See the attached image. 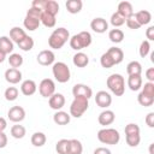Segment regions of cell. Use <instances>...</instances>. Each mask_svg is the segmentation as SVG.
Instances as JSON below:
<instances>
[{"mask_svg": "<svg viewBox=\"0 0 154 154\" xmlns=\"http://www.w3.org/2000/svg\"><path fill=\"white\" fill-rule=\"evenodd\" d=\"M45 4H46V0H34L31 2V7H35V8H38L43 12V8H45Z\"/></svg>", "mask_w": 154, "mask_h": 154, "instance_id": "bcb514c9", "label": "cell"}, {"mask_svg": "<svg viewBox=\"0 0 154 154\" xmlns=\"http://www.w3.org/2000/svg\"><path fill=\"white\" fill-rule=\"evenodd\" d=\"M90 29L97 34H103L108 30V23L102 17H96L90 22Z\"/></svg>", "mask_w": 154, "mask_h": 154, "instance_id": "7c38bea8", "label": "cell"}, {"mask_svg": "<svg viewBox=\"0 0 154 154\" xmlns=\"http://www.w3.org/2000/svg\"><path fill=\"white\" fill-rule=\"evenodd\" d=\"M142 85H143V82H142L141 76H129L128 77V87L130 88V90L137 91L142 88Z\"/></svg>", "mask_w": 154, "mask_h": 154, "instance_id": "83f0119b", "label": "cell"}, {"mask_svg": "<svg viewBox=\"0 0 154 154\" xmlns=\"http://www.w3.org/2000/svg\"><path fill=\"white\" fill-rule=\"evenodd\" d=\"M153 146H154V143H150V146H149V153L150 154H154L153 153Z\"/></svg>", "mask_w": 154, "mask_h": 154, "instance_id": "11a10c76", "label": "cell"}, {"mask_svg": "<svg viewBox=\"0 0 154 154\" xmlns=\"http://www.w3.org/2000/svg\"><path fill=\"white\" fill-rule=\"evenodd\" d=\"M97 140L103 144L114 146L120 141V134L113 128H103L97 131Z\"/></svg>", "mask_w": 154, "mask_h": 154, "instance_id": "5b68a950", "label": "cell"}, {"mask_svg": "<svg viewBox=\"0 0 154 154\" xmlns=\"http://www.w3.org/2000/svg\"><path fill=\"white\" fill-rule=\"evenodd\" d=\"M125 141L129 147H137L141 142V136L140 134H129L125 135Z\"/></svg>", "mask_w": 154, "mask_h": 154, "instance_id": "74e56055", "label": "cell"}, {"mask_svg": "<svg viewBox=\"0 0 154 154\" xmlns=\"http://www.w3.org/2000/svg\"><path fill=\"white\" fill-rule=\"evenodd\" d=\"M71 120V116L70 113L65 112V111H57L53 116V122L57 124V125H66L69 124Z\"/></svg>", "mask_w": 154, "mask_h": 154, "instance_id": "44dd1931", "label": "cell"}, {"mask_svg": "<svg viewBox=\"0 0 154 154\" xmlns=\"http://www.w3.org/2000/svg\"><path fill=\"white\" fill-rule=\"evenodd\" d=\"M95 102L99 107L107 109V107H109L112 103V96L106 90H100L95 95Z\"/></svg>", "mask_w": 154, "mask_h": 154, "instance_id": "8fae6325", "label": "cell"}, {"mask_svg": "<svg viewBox=\"0 0 154 154\" xmlns=\"http://www.w3.org/2000/svg\"><path fill=\"white\" fill-rule=\"evenodd\" d=\"M100 64H101V66L105 67V69H111L112 66H114L113 60L111 59V57H109L106 52L101 55V58H100Z\"/></svg>", "mask_w": 154, "mask_h": 154, "instance_id": "b9f144b4", "label": "cell"}, {"mask_svg": "<svg viewBox=\"0 0 154 154\" xmlns=\"http://www.w3.org/2000/svg\"><path fill=\"white\" fill-rule=\"evenodd\" d=\"M26 134V130L23 125H19V124H16L11 128V136L13 138H17V140H20L25 136Z\"/></svg>", "mask_w": 154, "mask_h": 154, "instance_id": "e575fe53", "label": "cell"}, {"mask_svg": "<svg viewBox=\"0 0 154 154\" xmlns=\"http://www.w3.org/2000/svg\"><path fill=\"white\" fill-rule=\"evenodd\" d=\"M36 60L42 66H49L55 63V54L52 49H43L37 54Z\"/></svg>", "mask_w": 154, "mask_h": 154, "instance_id": "ba28073f", "label": "cell"}, {"mask_svg": "<svg viewBox=\"0 0 154 154\" xmlns=\"http://www.w3.org/2000/svg\"><path fill=\"white\" fill-rule=\"evenodd\" d=\"M34 45H35L34 38H32L31 36L26 35V37H25L24 40H22V41L18 43V47H19L22 51H24V52H29V51H31V49L34 48Z\"/></svg>", "mask_w": 154, "mask_h": 154, "instance_id": "d590c367", "label": "cell"}, {"mask_svg": "<svg viewBox=\"0 0 154 154\" xmlns=\"http://www.w3.org/2000/svg\"><path fill=\"white\" fill-rule=\"evenodd\" d=\"M117 12H118L122 17H124V18L126 19V18H129L130 16L134 14V7H132L131 2H129V1H122V2L118 4V10H117Z\"/></svg>", "mask_w": 154, "mask_h": 154, "instance_id": "e0dca14e", "label": "cell"}, {"mask_svg": "<svg viewBox=\"0 0 154 154\" xmlns=\"http://www.w3.org/2000/svg\"><path fill=\"white\" fill-rule=\"evenodd\" d=\"M36 90H37V85H36L35 81H32V79H25L20 84V91L25 96L34 95L36 93Z\"/></svg>", "mask_w": 154, "mask_h": 154, "instance_id": "2e32d148", "label": "cell"}, {"mask_svg": "<svg viewBox=\"0 0 154 154\" xmlns=\"http://www.w3.org/2000/svg\"><path fill=\"white\" fill-rule=\"evenodd\" d=\"M134 17L135 19L137 20V23L142 26V25H147L150 23L152 20V13L147 10H141V11H137L136 13H134Z\"/></svg>", "mask_w": 154, "mask_h": 154, "instance_id": "ac0fdd59", "label": "cell"}, {"mask_svg": "<svg viewBox=\"0 0 154 154\" xmlns=\"http://www.w3.org/2000/svg\"><path fill=\"white\" fill-rule=\"evenodd\" d=\"M65 6H66L67 12H70L71 14H76L78 12H81V10L83 7V2H82V0H67Z\"/></svg>", "mask_w": 154, "mask_h": 154, "instance_id": "484cf974", "label": "cell"}, {"mask_svg": "<svg viewBox=\"0 0 154 154\" xmlns=\"http://www.w3.org/2000/svg\"><path fill=\"white\" fill-rule=\"evenodd\" d=\"M46 141H47V137L41 131H36L31 135V144L34 147H42L46 144Z\"/></svg>", "mask_w": 154, "mask_h": 154, "instance_id": "f1b7e54d", "label": "cell"}, {"mask_svg": "<svg viewBox=\"0 0 154 154\" xmlns=\"http://www.w3.org/2000/svg\"><path fill=\"white\" fill-rule=\"evenodd\" d=\"M106 84L116 96H122L125 93V79L120 73L109 75L107 77Z\"/></svg>", "mask_w": 154, "mask_h": 154, "instance_id": "3957f363", "label": "cell"}, {"mask_svg": "<svg viewBox=\"0 0 154 154\" xmlns=\"http://www.w3.org/2000/svg\"><path fill=\"white\" fill-rule=\"evenodd\" d=\"M72 63L77 67H85L89 64V57L83 52H77L72 58Z\"/></svg>", "mask_w": 154, "mask_h": 154, "instance_id": "603a6c76", "label": "cell"}, {"mask_svg": "<svg viewBox=\"0 0 154 154\" xmlns=\"http://www.w3.org/2000/svg\"><path fill=\"white\" fill-rule=\"evenodd\" d=\"M43 12L49 13L52 16H57L59 13V4L55 0H46Z\"/></svg>", "mask_w": 154, "mask_h": 154, "instance_id": "f546056e", "label": "cell"}, {"mask_svg": "<svg viewBox=\"0 0 154 154\" xmlns=\"http://www.w3.org/2000/svg\"><path fill=\"white\" fill-rule=\"evenodd\" d=\"M6 128H7V122H6V119L2 118V117H0V132H4Z\"/></svg>", "mask_w": 154, "mask_h": 154, "instance_id": "f5cc1de1", "label": "cell"}, {"mask_svg": "<svg viewBox=\"0 0 154 154\" xmlns=\"http://www.w3.org/2000/svg\"><path fill=\"white\" fill-rule=\"evenodd\" d=\"M5 79L10 84H17L22 81V72L19 71V69L10 67L5 71Z\"/></svg>", "mask_w": 154, "mask_h": 154, "instance_id": "5bb4252c", "label": "cell"}, {"mask_svg": "<svg viewBox=\"0 0 154 154\" xmlns=\"http://www.w3.org/2000/svg\"><path fill=\"white\" fill-rule=\"evenodd\" d=\"M65 96L60 93H54L49 99H48V105L54 111H60L65 106Z\"/></svg>", "mask_w": 154, "mask_h": 154, "instance_id": "4fadbf2b", "label": "cell"}, {"mask_svg": "<svg viewBox=\"0 0 154 154\" xmlns=\"http://www.w3.org/2000/svg\"><path fill=\"white\" fill-rule=\"evenodd\" d=\"M7 117L13 123H20L25 118V109L22 106H12L7 112Z\"/></svg>", "mask_w": 154, "mask_h": 154, "instance_id": "30bf717a", "label": "cell"}, {"mask_svg": "<svg viewBox=\"0 0 154 154\" xmlns=\"http://www.w3.org/2000/svg\"><path fill=\"white\" fill-rule=\"evenodd\" d=\"M106 53L111 57V59L113 60L114 65L120 64L123 61V59H124V52L119 47H111V48H108L106 51Z\"/></svg>", "mask_w": 154, "mask_h": 154, "instance_id": "d6986e66", "label": "cell"}, {"mask_svg": "<svg viewBox=\"0 0 154 154\" xmlns=\"http://www.w3.org/2000/svg\"><path fill=\"white\" fill-rule=\"evenodd\" d=\"M109 22H111V24L114 26V28H119V26H122L123 24H125V18L124 17H122L117 11L114 12V13H112V16H111V18H109Z\"/></svg>", "mask_w": 154, "mask_h": 154, "instance_id": "f35d334b", "label": "cell"}, {"mask_svg": "<svg viewBox=\"0 0 154 154\" xmlns=\"http://www.w3.org/2000/svg\"><path fill=\"white\" fill-rule=\"evenodd\" d=\"M146 78L148 79V82L154 83V67H149L146 70Z\"/></svg>", "mask_w": 154, "mask_h": 154, "instance_id": "c3c4849f", "label": "cell"}, {"mask_svg": "<svg viewBox=\"0 0 154 154\" xmlns=\"http://www.w3.org/2000/svg\"><path fill=\"white\" fill-rule=\"evenodd\" d=\"M91 41H93V37L89 31H79L78 34H75L73 36L70 37L69 43L72 49L81 52V49L89 47L91 45Z\"/></svg>", "mask_w": 154, "mask_h": 154, "instance_id": "7a4b0ae2", "label": "cell"}, {"mask_svg": "<svg viewBox=\"0 0 154 154\" xmlns=\"http://www.w3.org/2000/svg\"><path fill=\"white\" fill-rule=\"evenodd\" d=\"M89 107V100L84 97H75L70 105V116L81 118Z\"/></svg>", "mask_w": 154, "mask_h": 154, "instance_id": "8992f818", "label": "cell"}, {"mask_svg": "<svg viewBox=\"0 0 154 154\" xmlns=\"http://www.w3.org/2000/svg\"><path fill=\"white\" fill-rule=\"evenodd\" d=\"M125 24L128 25V28H129V29H132V30H137V29H140V28H141V25H140V24L137 23V20L135 19L134 14L125 19Z\"/></svg>", "mask_w": 154, "mask_h": 154, "instance_id": "ee69618b", "label": "cell"}, {"mask_svg": "<svg viewBox=\"0 0 154 154\" xmlns=\"http://www.w3.org/2000/svg\"><path fill=\"white\" fill-rule=\"evenodd\" d=\"M67 148H69V140L66 138L59 140L55 144V152L58 154H67Z\"/></svg>", "mask_w": 154, "mask_h": 154, "instance_id": "ab89813d", "label": "cell"}, {"mask_svg": "<svg viewBox=\"0 0 154 154\" xmlns=\"http://www.w3.org/2000/svg\"><path fill=\"white\" fill-rule=\"evenodd\" d=\"M126 72L129 76H141L142 73V65L137 60H132L126 65Z\"/></svg>", "mask_w": 154, "mask_h": 154, "instance_id": "d4e9b609", "label": "cell"}, {"mask_svg": "<svg viewBox=\"0 0 154 154\" xmlns=\"http://www.w3.org/2000/svg\"><path fill=\"white\" fill-rule=\"evenodd\" d=\"M13 48L14 45L8 36H0V51H2L7 55V54H12Z\"/></svg>", "mask_w": 154, "mask_h": 154, "instance_id": "7402d4cb", "label": "cell"}, {"mask_svg": "<svg viewBox=\"0 0 154 154\" xmlns=\"http://www.w3.org/2000/svg\"><path fill=\"white\" fill-rule=\"evenodd\" d=\"M146 36H147V41H154V26L153 25H150L146 30Z\"/></svg>", "mask_w": 154, "mask_h": 154, "instance_id": "681fc988", "label": "cell"}, {"mask_svg": "<svg viewBox=\"0 0 154 154\" xmlns=\"http://www.w3.org/2000/svg\"><path fill=\"white\" fill-rule=\"evenodd\" d=\"M19 95V90L16 88V87H8L5 89V93H4V96L7 101H14L17 100Z\"/></svg>", "mask_w": 154, "mask_h": 154, "instance_id": "8d00e7d4", "label": "cell"}, {"mask_svg": "<svg viewBox=\"0 0 154 154\" xmlns=\"http://www.w3.org/2000/svg\"><path fill=\"white\" fill-rule=\"evenodd\" d=\"M7 136L5 132H0V149L1 148H5L7 146Z\"/></svg>", "mask_w": 154, "mask_h": 154, "instance_id": "f907efd6", "label": "cell"}, {"mask_svg": "<svg viewBox=\"0 0 154 154\" xmlns=\"http://www.w3.org/2000/svg\"><path fill=\"white\" fill-rule=\"evenodd\" d=\"M7 60H8L10 66L13 67V69H18V67H20L23 65V57L19 53H12V54H10V57L7 58Z\"/></svg>", "mask_w": 154, "mask_h": 154, "instance_id": "d6a6232c", "label": "cell"}, {"mask_svg": "<svg viewBox=\"0 0 154 154\" xmlns=\"http://www.w3.org/2000/svg\"><path fill=\"white\" fill-rule=\"evenodd\" d=\"M5 59H6V54H5L2 51H0V64H1V63H4V61H5Z\"/></svg>", "mask_w": 154, "mask_h": 154, "instance_id": "db71d44e", "label": "cell"}, {"mask_svg": "<svg viewBox=\"0 0 154 154\" xmlns=\"http://www.w3.org/2000/svg\"><path fill=\"white\" fill-rule=\"evenodd\" d=\"M38 93L42 97L49 99L55 93V83L52 78H43L38 84Z\"/></svg>", "mask_w": 154, "mask_h": 154, "instance_id": "52a82bcc", "label": "cell"}, {"mask_svg": "<svg viewBox=\"0 0 154 154\" xmlns=\"http://www.w3.org/2000/svg\"><path fill=\"white\" fill-rule=\"evenodd\" d=\"M141 89H142L141 91H143L144 94L150 95V96H154V83L147 82V83H144V85H142Z\"/></svg>", "mask_w": 154, "mask_h": 154, "instance_id": "f6af8a7d", "label": "cell"}, {"mask_svg": "<svg viewBox=\"0 0 154 154\" xmlns=\"http://www.w3.org/2000/svg\"><path fill=\"white\" fill-rule=\"evenodd\" d=\"M108 38L113 43H120L124 40V32H123V30L117 29V28L111 29L108 31Z\"/></svg>", "mask_w": 154, "mask_h": 154, "instance_id": "4dcf8cb0", "label": "cell"}, {"mask_svg": "<svg viewBox=\"0 0 154 154\" xmlns=\"http://www.w3.org/2000/svg\"><path fill=\"white\" fill-rule=\"evenodd\" d=\"M8 37L12 40V42H16L18 45L22 40H24L26 37V32H25L24 29H22L19 26H13L10 30V36Z\"/></svg>", "mask_w": 154, "mask_h": 154, "instance_id": "ffe728a7", "label": "cell"}, {"mask_svg": "<svg viewBox=\"0 0 154 154\" xmlns=\"http://www.w3.org/2000/svg\"><path fill=\"white\" fill-rule=\"evenodd\" d=\"M144 122H146V124H147L149 128H154V112H149V113L146 116Z\"/></svg>", "mask_w": 154, "mask_h": 154, "instance_id": "7dc6e473", "label": "cell"}, {"mask_svg": "<svg viewBox=\"0 0 154 154\" xmlns=\"http://www.w3.org/2000/svg\"><path fill=\"white\" fill-rule=\"evenodd\" d=\"M23 24H24V28H25L26 30H29V31H35V30L40 26L41 22H40L38 18L30 17V16H25V18H24V20H23Z\"/></svg>", "mask_w": 154, "mask_h": 154, "instance_id": "4316f807", "label": "cell"}, {"mask_svg": "<svg viewBox=\"0 0 154 154\" xmlns=\"http://www.w3.org/2000/svg\"><path fill=\"white\" fill-rule=\"evenodd\" d=\"M137 101L141 106L143 107H149L154 103V96H150V95H147L144 94L143 91H140V94L137 95Z\"/></svg>", "mask_w": 154, "mask_h": 154, "instance_id": "836d02e7", "label": "cell"}, {"mask_svg": "<svg viewBox=\"0 0 154 154\" xmlns=\"http://www.w3.org/2000/svg\"><path fill=\"white\" fill-rule=\"evenodd\" d=\"M70 40V32L66 28L60 26L53 30L48 37V46L52 49H60Z\"/></svg>", "mask_w": 154, "mask_h": 154, "instance_id": "6da1fadb", "label": "cell"}, {"mask_svg": "<svg viewBox=\"0 0 154 154\" xmlns=\"http://www.w3.org/2000/svg\"><path fill=\"white\" fill-rule=\"evenodd\" d=\"M93 154H112V153H111V150H109L108 148H106V147H99V148H96V149L94 150Z\"/></svg>", "mask_w": 154, "mask_h": 154, "instance_id": "816d5d0a", "label": "cell"}, {"mask_svg": "<svg viewBox=\"0 0 154 154\" xmlns=\"http://www.w3.org/2000/svg\"><path fill=\"white\" fill-rule=\"evenodd\" d=\"M83 153V144L77 138H71L69 140V148H67V154H82Z\"/></svg>", "mask_w": 154, "mask_h": 154, "instance_id": "cb8c5ba5", "label": "cell"}, {"mask_svg": "<svg viewBox=\"0 0 154 154\" xmlns=\"http://www.w3.org/2000/svg\"><path fill=\"white\" fill-rule=\"evenodd\" d=\"M124 131H125V135H129V134H140L141 129H140V126L136 123H129L125 126Z\"/></svg>", "mask_w": 154, "mask_h": 154, "instance_id": "7bdbcfd3", "label": "cell"}, {"mask_svg": "<svg viewBox=\"0 0 154 154\" xmlns=\"http://www.w3.org/2000/svg\"><path fill=\"white\" fill-rule=\"evenodd\" d=\"M40 22L46 28H53L55 25V23H57V19H55V16H52V14L46 13V12H42L41 18H40Z\"/></svg>", "mask_w": 154, "mask_h": 154, "instance_id": "1f68e13d", "label": "cell"}, {"mask_svg": "<svg viewBox=\"0 0 154 154\" xmlns=\"http://www.w3.org/2000/svg\"><path fill=\"white\" fill-rule=\"evenodd\" d=\"M52 72L55 81H58L59 83H66L71 78L70 67L64 61H55L52 65Z\"/></svg>", "mask_w": 154, "mask_h": 154, "instance_id": "277c9868", "label": "cell"}, {"mask_svg": "<svg viewBox=\"0 0 154 154\" xmlns=\"http://www.w3.org/2000/svg\"><path fill=\"white\" fill-rule=\"evenodd\" d=\"M138 53H140V55H141L142 58H146V57L150 53V43H149V41L143 40V41L141 42L140 48H138Z\"/></svg>", "mask_w": 154, "mask_h": 154, "instance_id": "60d3db41", "label": "cell"}, {"mask_svg": "<svg viewBox=\"0 0 154 154\" xmlns=\"http://www.w3.org/2000/svg\"><path fill=\"white\" fill-rule=\"evenodd\" d=\"M72 95L75 97H84V99H90L93 96V90L89 85L83 84V83H77L72 88Z\"/></svg>", "mask_w": 154, "mask_h": 154, "instance_id": "9c48e42d", "label": "cell"}, {"mask_svg": "<svg viewBox=\"0 0 154 154\" xmlns=\"http://www.w3.org/2000/svg\"><path fill=\"white\" fill-rule=\"evenodd\" d=\"M116 120V114L111 109H103L99 117H97V122L100 125L102 126H107V125H111L113 122Z\"/></svg>", "mask_w": 154, "mask_h": 154, "instance_id": "9a60e30c", "label": "cell"}]
</instances>
